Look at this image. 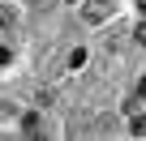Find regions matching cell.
<instances>
[{
	"mask_svg": "<svg viewBox=\"0 0 146 141\" xmlns=\"http://www.w3.org/2000/svg\"><path fill=\"white\" fill-rule=\"evenodd\" d=\"M64 5H73V0H64Z\"/></svg>",
	"mask_w": 146,
	"mask_h": 141,
	"instance_id": "5",
	"label": "cell"
},
{
	"mask_svg": "<svg viewBox=\"0 0 146 141\" xmlns=\"http://www.w3.org/2000/svg\"><path fill=\"white\" fill-rule=\"evenodd\" d=\"M0 64H9V47H0Z\"/></svg>",
	"mask_w": 146,
	"mask_h": 141,
	"instance_id": "4",
	"label": "cell"
},
{
	"mask_svg": "<svg viewBox=\"0 0 146 141\" xmlns=\"http://www.w3.org/2000/svg\"><path fill=\"white\" fill-rule=\"evenodd\" d=\"M137 43L146 47V22H137Z\"/></svg>",
	"mask_w": 146,
	"mask_h": 141,
	"instance_id": "3",
	"label": "cell"
},
{
	"mask_svg": "<svg viewBox=\"0 0 146 141\" xmlns=\"http://www.w3.org/2000/svg\"><path fill=\"white\" fill-rule=\"evenodd\" d=\"M103 17H108V5H103V0H90V5H86V22H95V26H99Z\"/></svg>",
	"mask_w": 146,
	"mask_h": 141,
	"instance_id": "2",
	"label": "cell"
},
{
	"mask_svg": "<svg viewBox=\"0 0 146 141\" xmlns=\"http://www.w3.org/2000/svg\"><path fill=\"white\" fill-rule=\"evenodd\" d=\"M17 26V5L13 0H0V30H13Z\"/></svg>",
	"mask_w": 146,
	"mask_h": 141,
	"instance_id": "1",
	"label": "cell"
}]
</instances>
